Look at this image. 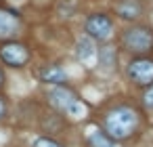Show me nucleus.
Masks as SVG:
<instances>
[{"mask_svg":"<svg viewBox=\"0 0 153 147\" xmlns=\"http://www.w3.org/2000/svg\"><path fill=\"white\" fill-rule=\"evenodd\" d=\"M40 76H42V80H44V82H63V80H65V72H63L61 67H57V65L46 67Z\"/></svg>","mask_w":153,"mask_h":147,"instance_id":"9d476101","label":"nucleus"},{"mask_svg":"<svg viewBox=\"0 0 153 147\" xmlns=\"http://www.w3.org/2000/svg\"><path fill=\"white\" fill-rule=\"evenodd\" d=\"M0 57H2V61H7L9 65L13 67H19L27 61V49L23 44H4L2 49H0Z\"/></svg>","mask_w":153,"mask_h":147,"instance_id":"20e7f679","label":"nucleus"},{"mask_svg":"<svg viewBox=\"0 0 153 147\" xmlns=\"http://www.w3.org/2000/svg\"><path fill=\"white\" fill-rule=\"evenodd\" d=\"M34 147H61V145L55 143V141H48V139H38L34 143Z\"/></svg>","mask_w":153,"mask_h":147,"instance_id":"f8f14e48","label":"nucleus"},{"mask_svg":"<svg viewBox=\"0 0 153 147\" xmlns=\"http://www.w3.org/2000/svg\"><path fill=\"white\" fill-rule=\"evenodd\" d=\"M19 30V19L9 13V11H0V38H11Z\"/></svg>","mask_w":153,"mask_h":147,"instance_id":"0eeeda50","label":"nucleus"},{"mask_svg":"<svg viewBox=\"0 0 153 147\" xmlns=\"http://www.w3.org/2000/svg\"><path fill=\"white\" fill-rule=\"evenodd\" d=\"M124 44L134 53H147L153 46V36L147 28H134L124 34Z\"/></svg>","mask_w":153,"mask_h":147,"instance_id":"f03ea898","label":"nucleus"},{"mask_svg":"<svg viewBox=\"0 0 153 147\" xmlns=\"http://www.w3.org/2000/svg\"><path fill=\"white\" fill-rule=\"evenodd\" d=\"M76 55H78L80 61H84V63H92L94 57H97V51H94L92 40H90V38H80L78 44H76Z\"/></svg>","mask_w":153,"mask_h":147,"instance_id":"6e6552de","label":"nucleus"},{"mask_svg":"<svg viewBox=\"0 0 153 147\" xmlns=\"http://www.w3.org/2000/svg\"><path fill=\"white\" fill-rule=\"evenodd\" d=\"M111 21L105 17V15H92L88 21H86V32L88 36L97 38V40H107L111 36Z\"/></svg>","mask_w":153,"mask_h":147,"instance_id":"7ed1b4c3","label":"nucleus"},{"mask_svg":"<svg viewBox=\"0 0 153 147\" xmlns=\"http://www.w3.org/2000/svg\"><path fill=\"white\" fill-rule=\"evenodd\" d=\"M67 113H71V118H76V120H80V118H84V113H86V107L76 99L69 107H67Z\"/></svg>","mask_w":153,"mask_h":147,"instance_id":"9b49d317","label":"nucleus"},{"mask_svg":"<svg viewBox=\"0 0 153 147\" xmlns=\"http://www.w3.org/2000/svg\"><path fill=\"white\" fill-rule=\"evenodd\" d=\"M88 145L90 147H113V143L107 139V134L99 130H88Z\"/></svg>","mask_w":153,"mask_h":147,"instance_id":"1a4fd4ad","label":"nucleus"},{"mask_svg":"<svg viewBox=\"0 0 153 147\" xmlns=\"http://www.w3.org/2000/svg\"><path fill=\"white\" fill-rule=\"evenodd\" d=\"M48 97H51V103H53L57 109H63V111H67V107L76 101V95H74L71 90H67V88H61V86L53 88V90L48 93Z\"/></svg>","mask_w":153,"mask_h":147,"instance_id":"423d86ee","label":"nucleus"},{"mask_svg":"<svg viewBox=\"0 0 153 147\" xmlns=\"http://www.w3.org/2000/svg\"><path fill=\"white\" fill-rule=\"evenodd\" d=\"M0 113H2V101H0Z\"/></svg>","mask_w":153,"mask_h":147,"instance_id":"2eb2a0df","label":"nucleus"},{"mask_svg":"<svg viewBox=\"0 0 153 147\" xmlns=\"http://www.w3.org/2000/svg\"><path fill=\"white\" fill-rule=\"evenodd\" d=\"M120 13H122V17H128V19H132V17H136V9L132 7H120Z\"/></svg>","mask_w":153,"mask_h":147,"instance_id":"ddd939ff","label":"nucleus"},{"mask_svg":"<svg viewBox=\"0 0 153 147\" xmlns=\"http://www.w3.org/2000/svg\"><path fill=\"white\" fill-rule=\"evenodd\" d=\"M130 78L138 84H151L153 82V61L149 59H138L130 65Z\"/></svg>","mask_w":153,"mask_h":147,"instance_id":"39448f33","label":"nucleus"},{"mask_svg":"<svg viewBox=\"0 0 153 147\" xmlns=\"http://www.w3.org/2000/svg\"><path fill=\"white\" fill-rule=\"evenodd\" d=\"M145 103H147L149 107H153V88H151V90L145 95Z\"/></svg>","mask_w":153,"mask_h":147,"instance_id":"4468645a","label":"nucleus"},{"mask_svg":"<svg viewBox=\"0 0 153 147\" xmlns=\"http://www.w3.org/2000/svg\"><path fill=\"white\" fill-rule=\"evenodd\" d=\"M136 126H138V116L132 107H115L105 116L107 134H111L113 139L130 137Z\"/></svg>","mask_w":153,"mask_h":147,"instance_id":"f257e3e1","label":"nucleus"}]
</instances>
